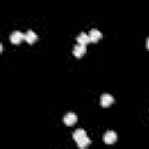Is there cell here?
Here are the masks:
<instances>
[{"label": "cell", "instance_id": "cell-1", "mask_svg": "<svg viewBox=\"0 0 149 149\" xmlns=\"http://www.w3.org/2000/svg\"><path fill=\"white\" fill-rule=\"evenodd\" d=\"M73 55L77 57V58H80L81 56L85 55L86 52V44H81V43H77L74 47H73V50H72Z\"/></svg>", "mask_w": 149, "mask_h": 149}, {"label": "cell", "instance_id": "cell-2", "mask_svg": "<svg viewBox=\"0 0 149 149\" xmlns=\"http://www.w3.org/2000/svg\"><path fill=\"white\" fill-rule=\"evenodd\" d=\"M113 101H114V97H113L112 94H109V93H104V94H101V97H100V105H101L102 107L109 106Z\"/></svg>", "mask_w": 149, "mask_h": 149}, {"label": "cell", "instance_id": "cell-3", "mask_svg": "<svg viewBox=\"0 0 149 149\" xmlns=\"http://www.w3.org/2000/svg\"><path fill=\"white\" fill-rule=\"evenodd\" d=\"M22 40H24V34L22 31H19V30H15L10 34V42L14 43V44H19Z\"/></svg>", "mask_w": 149, "mask_h": 149}, {"label": "cell", "instance_id": "cell-4", "mask_svg": "<svg viewBox=\"0 0 149 149\" xmlns=\"http://www.w3.org/2000/svg\"><path fill=\"white\" fill-rule=\"evenodd\" d=\"M63 120H64V123L66 126H72V125H74L77 122V114L73 113V112H69V113L65 114Z\"/></svg>", "mask_w": 149, "mask_h": 149}, {"label": "cell", "instance_id": "cell-5", "mask_svg": "<svg viewBox=\"0 0 149 149\" xmlns=\"http://www.w3.org/2000/svg\"><path fill=\"white\" fill-rule=\"evenodd\" d=\"M104 141H105V143H107V144L114 143V142L116 141V133L113 132V130L106 132L105 135H104Z\"/></svg>", "mask_w": 149, "mask_h": 149}, {"label": "cell", "instance_id": "cell-6", "mask_svg": "<svg viewBox=\"0 0 149 149\" xmlns=\"http://www.w3.org/2000/svg\"><path fill=\"white\" fill-rule=\"evenodd\" d=\"M24 40L28 42V43H34L36 40H37V35H36V33L34 31V30H27V33L24 34Z\"/></svg>", "mask_w": 149, "mask_h": 149}, {"label": "cell", "instance_id": "cell-7", "mask_svg": "<svg viewBox=\"0 0 149 149\" xmlns=\"http://www.w3.org/2000/svg\"><path fill=\"white\" fill-rule=\"evenodd\" d=\"M77 42L78 43H81V44H87L91 42V38L88 36V34L86 33H80L78 36H77Z\"/></svg>", "mask_w": 149, "mask_h": 149}, {"label": "cell", "instance_id": "cell-8", "mask_svg": "<svg viewBox=\"0 0 149 149\" xmlns=\"http://www.w3.org/2000/svg\"><path fill=\"white\" fill-rule=\"evenodd\" d=\"M88 36L91 38V42H97L101 37V33L98 29H91L88 33Z\"/></svg>", "mask_w": 149, "mask_h": 149}, {"label": "cell", "instance_id": "cell-9", "mask_svg": "<svg viewBox=\"0 0 149 149\" xmlns=\"http://www.w3.org/2000/svg\"><path fill=\"white\" fill-rule=\"evenodd\" d=\"M85 136H87V135H86V132H85L84 129H81V128L76 129V130H74V133H73V139L76 140V142H77L78 140H80V139L85 137Z\"/></svg>", "mask_w": 149, "mask_h": 149}, {"label": "cell", "instance_id": "cell-10", "mask_svg": "<svg viewBox=\"0 0 149 149\" xmlns=\"http://www.w3.org/2000/svg\"><path fill=\"white\" fill-rule=\"evenodd\" d=\"M90 143H91V140L87 136H85V137H83V139H80V140L77 141V146L79 148H86Z\"/></svg>", "mask_w": 149, "mask_h": 149}, {"label": "cell", "instance_id": "cell-11", "mask_svg": "<svg viewBox=\"0 0 149 149\" xmlns=\"http://www.w3.org/2000/svg\"><path fill=\"white\" fill-rule=\"evenodd\" d=\"M147 49H149V37L147 38Z\"/></svg>", "mask_w": 149, "mask_h": 149}]
</instances>
